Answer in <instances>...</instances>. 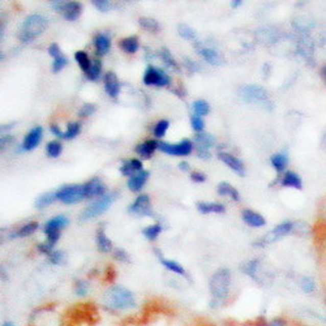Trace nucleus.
Here are the masks:
<instances>
[{"label": "nucleus", "instance_id": "obj_1", "mask_svg": "<svg viewBox=\"0 0 326 326\" xmlns=\"http://www.w3.org/2000/svg\"><path fill=\"white\" fill-rule=\"evenodd\" d=\"M105 304L110 311H128L136 307V297L128 288L114 286L106 292Z\"/></svg>", "mask_w": 326, "mask_h": 326}, {"label": "nucleus", "instance_id": "obj_2", "mask_svg": "<svg viewBox=\"0 0 326 326\" xmlns=\"http://www.w3.org/2000/svg\"><path fill=\"white\" fill-rule=\"evenodd\" d=\"M231 287V273L228 269L222 268L213 274L209 282L210 294L216 301L227 299Z\"/></svg>", "mask_w": 326, "mask_h": 326}, {"label": "nucleus", "instance_id": "obj_3", "mask_svg": "<svg viewBox=\"0 0 326 326\" xmlns=\"http://www.w3.org/2000/svg\"><path fill=\"white\" fill-rule=\"evenodd\" d=\"M47 27V18L44 16L34 13L29 17L25 18V21L21 25L20 33H18V39L21 42H32L37 37L43 33Z\"/></svg>", "mask_w": 326, "mask_h": 326}, {"label": "nucleus", "instance_id": "obj_4", "mask_svg": "<svg viewBox=\"0 0 326 326\" xmlns=\"http://www.w3.org/2000/svg\"><path fill=\"white\" fill-rule=\"evenodd\" d=\"M239 96L244 99L245 102L253 103V105L260 106L265 110H271L273 108V102L268 91L260 85H245L240 87Z\"/></svg>", "mask_w": 326, "mask_h": 326}, {"label": "nucleus", "instance_id": "obj_5", "mask_svg": "<svg viewBox=\"0 0 326 326\" xmlns=\"http://www.w3.org/2000/svg\"><path fill=\"white\" fill-rule=\"evenodd\" d=\"M117 197H118V192H111L110 195H105L102 196V197H99L97 201H94L93 204L89 205L87 207H85L84 212L80 214V221L85 222V221H89V219H93L99 216H102L103 213L107 212L108 207L114 204Z\"/></svg>", "mask_w": 326, "mask_h": 326}, {"label": "nucleus", "instance_id": "obj_6", "mask_svg": "<svg viewBox=\"0 0 326 326\" xmlns=\"http://www.w3.org/2000/svg\"><path fill=\"white\" fill-rule=\"evenodd\" d=\"M68 226V218L64 216H56L54 218L50 219L46 224H44V234L47 236L46 243L51 247L56 244V242L60 238V230Z\"/></svg>", "mask_w": 326, "mask_h": 326}, {"label": "nucleus", "instance_id": "obj_7", "mask_svg": "<svg viewBox=\"0 0 326 326\" xmlns=\"http://www.w3.org/2000/svg\"><path fill=\"white\" fill-rule=\"evenodd\" d=\"M58 200L63 204L73 205L77 202H81L85 197L84 185H65L61 187L60 190L56 192Z\"/></svg>", "mask_w": 326, "mask_h": 326}, {"label": "nucleus", "instance_id": "obj_8", "mask_svg": "<svg viewBox=\"0 0 326 326\" xmlns=\"http://www.w3.org/2000/svg\"><path fill=\"white\" fill-rule=\"evenodd\" d=\"M158 149L160 152L166 153L170 155H176V157H184L190 155L193 150L192 141L188 138H184L178 144H169V143H159Z\"/></svg>", "mask_w": 326, "mask_h": 326}, {"label": "nucleus", "instance_id": "obj_9", "mask_svg": "<svg viewBox=\"0 0 326 326\" xmlns=\"http://www.w3.org/2000/svg\"><path fill=\"white\" fill-rule=\"evenodd\" d=\"M144 84L148 86H166L170 84V77L162 69L155 67H148L144 75Z\"/></svg>", "mask_w": 326, "mask_h": 326}, {"label": "nucleus", "instance_id": "obj_10", "mask_svg": "<svg viewBox=\"0 0 326 326\" xmlns=\"http://www.w3.org/2000/svg\"><path fill=\"white\" fill-rule=\"evenodd\" d=\"M196 148H197V155L200 158H204V159H209L210 158V152L209 149L212 146H214V137L209 133H198L195 137Z\"/></svg>", "mask_w": 326, "mask_h": 326}, {"label": "nucleus", "instance_id": "obj_11", "mask_svg": "<svg viewBox=\"0 0 326 326\" xmlns=\"http://www.w3.org/2000/svg\"><path fill=\"white\" fill-rule=\"evenodd\" d=\"M129 212L137 214V216H146L152 217V205H150V198L148 195H141L134 200L133 204L129 206Z\"/></svg>", "mask_w": 326, "mask_h": 326}, {"label": "nucleus", "instance_id": "obj_12", "mask_svg": "<svg viewBox=\"0 0 326 326\" xmlns=\"http://www.w3.org/2000/svg\"><path fill=\"white\" fill-rule=\"evenodd\" d=\"M85 197H102L105 196L106 185L99 178H93L84 184Z\"/></svg>", "mask_w": 326, "mask_h": 326}, {"label": "nucleus", "instance_id": "obj_13", "mask_svg": "<svg viewBox=\"0 0 326 326\" xmlns=\"http://www.w3.org/2000/svg\"><path fill=\"white\" fill-rule=\"evenodd\" d=\"M42 134H43V129H42V127H34L33 129H30V132L27 134V137L24 138L22 150H25V152H30V150L37 148L42 140Z\"/></svg>", "mask_w": 326, "mask_h": 326}, {"label": "nucleus", "instance_id": "obj_14", "mask_svg": "<svg viewBox=\"0 0 326 326\" xmlns=\"http://www.w3.org/2000/svg\"><path fill=\"white\" fill-rule=\"evenodd\" d=\"M196 46V51H197L198 55H201L207 63L213 65H222L223 64V60H222L221 55L217 53L214 49H210V47H205V46H200L198 43L195 44Z\"/></svg>", "mask_w": 326, "mask_h": 326}, {"label": "nucleus", "instance_id": "obj_15", "mask_svg": "<svg viewBox=\"0 0 326 326\" xmlns=\"http://www.w3.org/2000/svg\"><path fill=\"white\" fill-rule=\"evenodd\" d=\"M219 159L222 160L223 163H226L228 167H230L232 171H235L236 174H239L240 176H243V175L245 174V166H244V163L242 162V160L239 159V158H236L235 155H231L228 154V153H219L218 154Z\"/></svg>", "mask_w": 326, "mask_h": 326}, {"label": "nucleus", "instance_id": "obj_16", "mask_svg": "<svg viewBox=\"0 0 326 326\" xmlns=\"http://www.w3.org/2000/svg\"><path fill=\"white\" fill-rule=\"evenodd\" d=\"M149 175H150L149 174V171H145V170L137 172V174H134L133 176L129 178L127 185H128V188L132 191V192H140V191L143 190V187L145 185L146 181H148Z\"/></svg>", "mask_w": 326, "mask_h": 326}, {"label": "nucleus", "instance_id": "obj_17", "mask_svg": "<svg viewBox=\"0 0 326 326\" xmlns=\"http://www.w3.org/2000/svg\"><path fill=\"white\" fill-rule=\"evenodd\" d=\"M105 89H106V93H107L110 97H112V98H115V97L119 94L120 82H119V80H118L117 75H115L114 72L106 73Z\"/></svg>", "mask_w": 326, "mask_h": 326}, {"label": "nucleus", "instance_id": "obj_18", "mask_svg": "<svg viewBox=\"0 0 326 326\" xmlns=\"http://www.w3.org/2000/svg\"><path fill=\"white\" fill-rule=\"evenodd\" d=\"M243 221L250 226V227H264L266 224L265 218L256 212L252 210H244L243 212Z\"/></svg>", "mask_w": 326, "mask_h": 326}, {"label": "nucleus", "instance_id": "obj_19", "mask_svg": "<svg viewBox=\"0 0 326 326\" xmlns=\"http://www.w3.org/2000/svg\"><path fill=\"white\" fill-rule=\"evenodd\" d=\"M243 273L247 274L248 277H250L253 281L257 282H261V278H260V260L254 259L250 260V261L245 262L242 268Z\"/></svg>", "mask_w": 326, "mask_h": 326}, {"label": "nucleus", "instance_id": "obj_20", "mask_svg": "<svg viewBox=\"0 0 326 326\" xmlns=\"http://www.w3.org/2000/svg\"><path fill=\"white\" fill-rule=\"evenodd\" d=\"M281 184H282V187H290V188H295V190H301V187H303V181H301L299 175L292 171H287L283 175Z\"/></svg>", "mask_w": 326, "mask_h": 326}, {"label": "nucleus", "instance_id": "obj_21", "mask_svg": "<svg viewBox=\"0 0 326 326\" xmlns=\"http://www.w3.org/2000/svg\"><path fill=\"white\" fill-rule=\"evenodd\" d=\"M120 171H122V174L125 175V176H133L137 172L143 171V163L138 159L125 160V162L123 163V166L120 167Z\"/></svg>", "mask_w": 326, "mask_h": 326}, {"label": "nucleus", "instance_id": "obj_22", "mask_svg": "<svg viewBox=\"0 0 326 326\" xmlns=\"http://www.w3.org/2000/svg\"><path fill=\"white\" fill-rule=\"evenodd\" d=\"M158 145H159V143H157L155 140H148L136 146V153L144 158L152 157L155 149H158Z\"/></svg>", "mask_w": 326, "mask_h": 326}, {"label": "nucleus", "instance_id": "obj_23", "mask_svg": "<svg viewBox=\"0 0 326 326\" xmlns=\"http://www.w3.org/2000/svg\"><path fill=\"white\" fill-rule=\"evenodd\" d=\"M96 242L98 249L101 250V252H103V253H108V252L112 249V243H111V240L107 238V235L105 234L103 228H99V230L97 231Z\"/></svg>", "mask_w": 326, "mask_h": 326}, {"label": "nucleus", "instance_id": "obj_24", "mask_svg": "<svg viewBox=\"0 0 326 326\" xmlns=\"http://www.w3.org/2000/svg\"><path fill=\"white\" fill-rule=\"evenodd\" d=\"M82 12V4L79 2H68L67 7H65L63 15L68 21H75Z\"/></svg>", "mask_w": 326, "mask_h": 326}, {"label": "nucleus", "instance_id": "obj_25", "mask_svg": "<svg viewBox=\"0 0 326 326\" xmlns=\"http://www.w3.org/2000/svg\"><path fill=\"white\" fill-rule=\"evenodd\" d=\"M157 254H158V259H159L160 264H162V265L165 266V268H166L167 270L172 271V273H175V274H179V275H187L185 269H184L181 265H179L178 262L174 261V260L165 259V257H163L162 254H160L159 252H158V250H157Z\"/></svg>", "mask_w": 326, "mask_h": 326}, {"label": "nucleus", "instance_id": "obj_26", "mask_svg": "<svg viewBox=\"0 0 326 326\" xmlns=\"http://www.w3.org/2000/svg\"><path fill=\"white\" fill-rule=\"evenodd\" d=\"M197 210L202 214H209V213H224V205L218 204V202H197L196 204Z\"/></svg>", "mask_w": 326, "mask_h": 326}, {"label": "nucleus", "instance_id": "obj_27", "mask_svg": "<svg viewBox=\"0 0 326 326\" xmlns=\"http://www.w3.org/2000/svg\"><path fill=\"white\" fill-rule=\"evenodd\" d=\"M94 46H96L97 54H99V55H105V54H107L108 50H110V38L105 34H97L96 38H94Z\"/></svg>", "mask_w": 326, "mask_h": 326}, {"label": "nucleus", "instance_id": "obj_28", "mask_svg": "<svg viewBox=\"0 0 326 326\" xmlns=\"http://www.w3.org/2000/svg\"><path fill=\"white\" fill-rule=\"evenodd\" d=\"M218 195L228 196V197H231L232 200H235V201H239L240 200L239 192L235 190V187H232L230 183H227V181H222V183H219Z\"/></svg>", "mask_w": 326, "mask_h": 326}, {"label": "nucleus", "instance_id": "obj_29", "mask_svg": "<svg viewBox=\"0 0 326 326\" xmlns=\"http://www.w3.org/2000/svg\"><path fill=\"white\" fill-rule=\"evenodd\" d=\"M119 46L122 47V50L127 54H134L138 50V38L132 35V37H127V38L122 39V42L119 43Z\"/></svg>", "mask_w": 326, "mask_h": 326}, {"label": "nucleus", "instance_id": "obj_30", "mask_svg": "<svg viewBox=\"0 0 326 326\" xmlns=\"http://www.w3.org/2000/svg\"><path fill=\"white\" fill-rule=\"evenodd\" d=\"M37 228H38V223H37V222H30V223L25 224V226L18 228L16 232L12 234L11 238L12 239H13V238H25V236H29L32 235L33 232H35Z\"/></svg>", "mask_w": 326, "mask_h": 326}, {"label": "nucleus", "instance_id": "obj_31", "mask_svg": "<svg viewBox=\"0 0 326 326\" xmlns=\"http://www.w3.org/2000/svg\"><path fill=\"white\" fill-rule=\"evenodd\" d=\"M55 200H58V196H56V192H47L43 193V195L39 196L37 200H35V207L38 209H43L47 205H51Z\"/></svg>", "mask_w": 326, "mask_h": 326}, {"label": "nucleus", "instance_id": "obj_32", "mask_svg": "<svg viewBox=\"0 0 326 326\" xmlns=\"http://www.w3.org/2000/svg\"><path fill=\"white\" fill-rule=\"evenodd\" d=\"M271 166L274 167V170H277L278 172H282L283 170L286 169L288 163V158L286 154H282V153H278V154H274L270 159Z\"/></svg>", "mask_w": 326, "mask_h": 326}, {"label": "nucleus", "instance_id": "obj_33", "mask_svg": "<svg viewBox=\"0 0 326 326\" xmlns=\"http://www.w3.org/2000/svg\"><path fill=\"white\" fill-rule=\"evenodd\" d=\"M160 58H162V60L165 61V64H166L167 67H170L171 69L179 71L178 63H176V60L174 59L172 54L170 53L169 49H166V47H163V49L160 50Z\"/></svg>", "mask_w": 326, "mask_h": 326}, {"label": "nucleus", "instance_id": "obj_34", "mask_svg": "<svg viewBox=\"0 0 326 326\" xmlns=\"http://www.w3.org/2000/svg\"><path fill=\"white\" fill-rule=\"evenodd\" d=\"M178 33L181 38L187 39V41H196L197 39V34H196L195 30L191 27L185 25V24H180L178 27Z\"/></svg>", "mask_w": 326, "mask_h": 326}, {"label": "nucleus", "instance_id": "obj_35", "mask_svg": "<svg viewBox=\"0 0 326 326\" xmlns=\"http://www.w3.org/2000/svg\"><path fill=\"white\" fill-rule=\"evenodd\" d=\"M75 59H76V61L79 63V65L81 67L82 71H85V73L89 71V68L91 67V61L90 59H89V56H87V54L85 53V51H77L76 54H75Z\"/></svg>", "mask_w": 326, "mask_h": 326}, {"label": "nucleus", "instance_id": "obj_36", "mask_svg": "<svg viewBox=\"0 0 326 326\" xmlns=\"http://www.w3.org/2000/svg\"><path fill=\"white\" fill-rule=\"evenodd\" d=\"M162 231V226L158 223L152 224V226H148V227L144 228L143 234L148 240H155L158 238V235L160 234Z\"/></svg>", "mask_w": 326, "mask_h": 326}, {"label": "nucleus", "instance_id": "obj_37", "mask_svg": "<svg viewBox=\"0 0 326 326\" xmlns=\"http://www.w3.org/2000/svg\"><path fill=\"white\" fill-rule=\"evenodd\" d=\"M193 111L197 117H205V115L209 114L210 106L206 101H202V99H198L193 103Z\"/></svg>", "mask_w": 326, "mask_h": 326}, {"label": "nucleus", "instance_id": "obj_38", "mask_svg": "<svg viewBox=\"0 0 326 326\" xmlns=\"http://www.w3.org/2000/svg\"><path fill=\"white\" fill-rule=\"evenodd\" d=\"M101 71H102V63H101V60H94L91 63V67L86 72V77L89 80H91V81H96L99 77V75H101Z\"/></svg>", "mask_w": 326, "mask_h": 326}, {"label": "nucleus", "instance_id": "obj_39", "mask_svg": "<svg viewBox=\"0 0 326 326\" xmlns=\"http://www.w3.org/2000/svg\"><path fill=\"white\" fill-rule=\"evenodd\" d=\"M138 24L141 27L146 30H150V32H158L159 30V24L157 22V20L150 17H141L138 20Z\"/></svg>", "mask_w": 326, "mask_h": 326}, {"label": "nucleus", "instance_id": "obj_40", "mask_svg": "<svg viewBox=\"0 0 326 326\" xmlns=\"http://www.w3.org/2000/svg\"><path fill=\"white\" fill-rule=\"evenodd\" d=\"M80 131H81V124L80 123H69L67 127V131L64 132V138L65 140H72L80 133Z\"/></svg>", "mask_w": 326, "mask_h": 326}, {"label": "nucleus", "instance_id": "obj_41", "mask_svg": "<svg viewBox=\"0 0 326 326\" xmlns=\"http://www.w3.org/2000/svg\"><path fill=\"white\" fill-rule=\"evenodd\" d=\"M61 153V144L58 141H51L47 144V155L51 158L59 157Z\"/></svg>", "mask_w": 326, "mask_h": 326}, {"label": "nucleus", "instance_id": "obj_42", "mask_svg": "<svg viewBox=\"0 0 326 326\" xmlns=\"http://www.w3.org/2000/svg\"><path fill=\"white\" fill-rule=\"evenodd\" d=\"M300 287H301V290H303L306 294H312V292L316 290V283L312 278L304 277L303 280H301V282H300Z\"/></svg>", "mask_w": 326, "mask_h": 326}, {"label": "nucleus", "instance_id": "obj_43", "mask_svg": "<svg viewBox=\"0 0 326 326\" xmlns=\"http://www.w3.org/2000/svg\"><path fill=\"white\" fill-rule=\"evenodd\" d=\"M87 292H89V283L86 281L80 280L75 283V294L77 296H85Z\"/></svg>", "mask_w": 326, "mask_h": 326}, {"label": "nucleus", "instance_id": "obj_44", "mask_svg": "<svg viewBox=\"0 0 326 326\" xmlns=\"http://www.w3.org/2000/svg\"><path fill=\"white\" fill-rule=\"evenodd\" d=\"M65 256L61 250H53L51 253L49 254V261L54 265H61L64 262Z\"/></svg>", "mask_w": 326, "mask_h": 326}, {"label": "nucleus", "instance_id": "obj_45", "mask_svg": "<svg viewBox=\"0 0 326 326\" xmlns=\"http://www.w3.org/2000/svg\"><path fill=\"white\" fill-rule=\"evenodd\" d=\"M167 129H169V122H167V120H160V122H158L157 125H155L154 136L160 138V137H163L166 134Z\"/></svg>", "mask_w": 326, "mask_h": 326}, {"label": "nucleus", "instance_id": "obj_46", "mask_svg": "<svg viewBox=\"0 0 326 326\" xmlns=\"http://www.w3.org/2000/svg\"><path fill=\"white\" fill-rule=\"evenodd\" d=\"M67 63H68V59L65 58L64 55H61V56H59V58L54 59L53 71H54V72H55V73L60 72V71L63 69V68H64L65 65H67Z\"/></svg>", "mask_w": 326, "mask_h": 326}, {"label": "nucleus", "instance_id": "obj_47", "mask_svg": "<svg viewBox=\"0 0 326 326\" xmlns=\"http://www.w3.org/2000/svg\"><path fill=\"white\" fill-rule=\"evenodd\" d=\"M191 124H192V128L195 129L196 132H201L202 129L205 128L204 120L201 119V117H197V115H193V117L191 118Z\"/></svg>", "mask_w": 326, "mask_h": 326}, {"label": "nucleus", "instance_id": "obj_48", "mask_svg": "<svg viewBox=\"0 0 326 326\" xmlns=\"http://www.w3.org/2000/svg\"><path fill=\"white\" fill-rule=\"evenodd\" d=\"M96 110L97 107L94 105H91V103H85V105L81 107V110H80V117L82 118L90 117L91 114L96 112Z\"/></svg>", "mask_w": 326, "mask_h": 326}, {"label": "nucleus", "instance_id": "obj_49", "mask_svg": "<svg viewBox=\"0 0 326 326\" xmlns=\"http://www.w3.org/2000/svg\"><path fill=\"white\" fill-rule=\"evenodd\" d=\"M114 257H115V260H118V261H120V262L131 261V260H129L128 253H127L124 249H122V248H118V249L114 250Z\"/></svg>", "mask_w": 326, "mask_h": 326}, {"label": "nucleus", "instance_id": "obj_50", "mask_svg": "<svg viewBox=\"0 0 326 326\" xmlns=\"http://www.w3.org/2000/svg\"><path fill=\"white\" fill-rule=\"evenodd\" d=\"M91 3H93V6L101 12H107L111 7L110 2H107V0H93Z\"/></svg>", "mask_w": 326, "mask_h": 326}, {"label": "nucleus", "instance_id": "obj_51", "mask_svg": "<svg viewBox=\"0 0 326 326\" xmlns=\"http://www.w3.org/2000/svg\"><path fill=\"white\" fill-rule=\"evenodd\" d=\"M49 54L51 56H53L54 59H56V58H59V56L63 55V54H61V51H60V47H59L56 43H53L51 46L49 47Z\"/></svg>", "mask_w": 326, "mask_h": 326}, {"label": "nucleus", "instance_id": "obj_52", "mask_svg": "<svg viewBox=\"0 0 326 326\" xmlns=\"http://www.w3.org/2000/svg\"><path fill=\"white\" fill-rule=\"evenodd\" d=\"M184 64H185V67L188 68V69L191 71V72H196V71H200L201 69V67L196 63V61L191 60V59L185 58V61H184Z\"/></svg>", "mask_w": 326, "mask_h": 326}, {"label": "nucleus", "instance_id": "obj_53", "mask_svg": "<svg viewBox=\"0 0 326 326\" xmlns=\"http://www.w3.org/2000/svg\"><path fill=\"white\" fill-rule=\"evenodd\" d=\"M68 2H60V0H55V2H51V7H53L55 11L58 12H64L65 7H67Z\"/></svg>", "mask_w": 326, "mask_h": 326}, {"label": "nucleus", "instance_id": "obj_54", "mask_svg": "<svg viewBox=\"0 0 326 326\" xmlns=\"http://www.w3.org/2000/svg\"><path fill=\"white\" fill-rule=\"evenodd\" d=\"M191 179H192L193 181H196V183H204V181L206 180V176H205L202 172H192V174H191Z\"/></svg>", "mask_w": 326, "mask_h": 326}, {"label": "nucleus", "instance_id": "obj_55", "mask_svg": "<svg viewBox=\"0 0 326 326\" xmlns=\"http://www.w3.org/2000/svg\"><path fill=\"white\" fill-rule=\"evenodd\" d=\"M12 141H13V136H11V134H6V137H2V141H0V144H2V150H3L6 146H8Z\"/></svg>", "mask_w": 326, "mask_h": 326}, {"label": "nucleus", "instance_id": "obj_56", "mask_svg": "<svg viewBox=\"0 0 326 326\" xmlns=\"http://www.w3.org/2000/svg\"><path fill=\"white\" fill-rule=\"evenodd\" d=\"M51 132H53L55 136H58L59 138H64V132H61V129L59 128L58 125H51Z\"/></svg>", "mask_w": 326, "mask_h": 326}, {"label": "nucleus", "instance_id": "obj_57", "mask_svg": "<svg viewBox=\"0 0 326 326\" xmlns=\"http://www.w3.org/2000/svg\"><path fill=\"white\" fill-rule=\"evenodd\" d=\"M266 326H285V322H283L282 320H280V318H278V320H273L271 322L266 323Z\"/></svg>", "mask_w": 326, "mask_h": 326}, {"label": "nucleus", "instance_id": "obj_58", "mask_svg": "<svg viewBox=\"0 0 326 326\" xmlns=\"http://www.w3.org/2000/svg\"><path fill=\"white\" fill-rule=\"evenodd\" d=\"M179 169L183 170V171H188V170H190V165L187 162H181L180 165H179Z\"/></svg>", "mask_w": 326, "mask_h": 326}, {"label": "nucleus", "instance_id": "obj_59", "mask_svg": "<svg viewBox=\"0 0 326 326\" xmlns=\"http://www.w3.org/2000/svg\"><path fill=\"white\" fill-rule=\"evenodd\" d=\"M242 4V0H234V2H231V7H232V8H238V7H240Z\"/></svg>", "mask_w": 326, "mask_h": 326}, {"label": "nucleus", "instance_id": "obj_60", "mask_svg": "<svg viewBox=\"0 0 326 326\" xmlns=\"http://www.w3.org/2000/svg\"><path fill=\"white\" fill-rule=\"evenodd\" d=\"M321 76H322L323 81H325L326 84V65H323V67L321 68Z\"/></svg>", "mask_w": 326, "mask_h": 326}, {"label": "nucleus", "instance_id": "obj_61", "mask_svg": "<svg viewBox=\"0 0 326 326\" xmlns=\"http://www.w3.org/2000/svg\"><path fill=\"white\" fill-rule=\"evenodd\" d=\"M2 326H15V325H13V322H9L8 321V322H4Z\"/></svg>", "mask_w": 326, "mask_h": 326}]
</instances>
